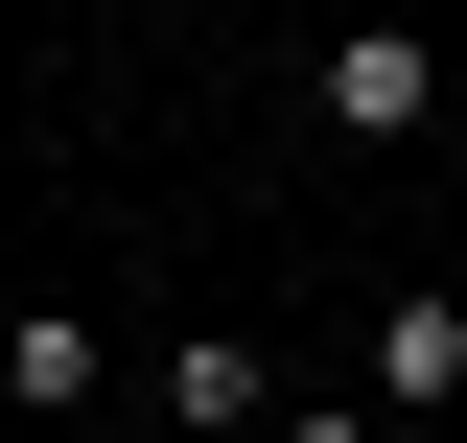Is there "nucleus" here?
<instances>
[{
  "mask_svg": "<svg viewBox=\"0 0 467 443\" xmlns=\"http://www.w3.org/2000/svg\"><path fill=\"white\" fill-rule=\"evenodd\" d=\"M304 117H327V140H420V117H444V47H420V24H327V47H304Z\"/></svg>",
  "mask_w": 467,
  "mask_h": 443,
  "instance_id": "obj_1",
  "label": "nucleus"
},
{
  "mask_svg": "<svg viewBox=\"0 0 467 443\" xmlns=\"http://www.w3.org/2000/svg\"><path fill=\"white\" fill-rule=\"evenodd\" d=\"M140 397H164V443H257V420H281V374H257V327H187V350H164Z\"/></svg>",
  "mask_w": 467,
  "mask_h": 443,
  "instance_id": "obj_2",
  "label": "nucleus"
},
{
  "mask_svg": "<svg viewBox=\"0 0 467 443\" xmlns=\"http://www.w3.org/2000/svg\"><path fill=\"white\" fill-rule=\"evenodd\" d=\"M350 397H374V420H444L467 397V304H374V374Z\"/></svg>",
  "mask_w": 467,
  "mask_h": 443,
  "instance_id": "obj_3",
  "label": "nucleus"
},
{
  "mask_svg": "<svg viewBox=\"0 0 467 443\" xmlns=\"http://www.w3.org/2000/svg\"><path fill=\"white\" fill-rule=\"evenodd\" d=\"M117 397V327H0V420H94Z\"/></svg>",
  "mask_w": 467,
  "mask_h": 443,
  "instance_id": "obj_4",
  "label": "nucleus"
},
{
  "mask_svg": "<svg viewBox=\"0 0 467 443\" xmlns=\"http://www.w3.org/2000/svg\"><path fill=\"white\" fill-rule=\"evenodd\" d=\"M257 443H398V420H374V397H281Z\"/></svg>",
  "mask_w": 467,
  "mask_h": 443,
  "instance_id": "obj_5",
  "label": "nucleus"
}]
</instances>
